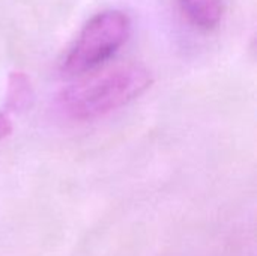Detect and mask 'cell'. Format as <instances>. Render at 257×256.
<instances>
[{
	"mask_svg": "<svg viewBox=\"0 0 257 256\" xmlns=\"http://www.w3.org/2000/svg\"><path fill=\"white\" fill-rule=\"evenodd\" d=\"M151 84L152 75L145 66L122 65L63 89L59 104L69 118L90 121L128 104Z\"/></svg>",
	"mask_w": 257,
	"mask_h": 256,
	"instance_id": "6da1fadb",
	"label": "cell"
},
{
	"mask_svg": "<svg viewBox=\"0 0 257 256\" xmlns=\"http://www.w3.org/2000/svg\"><path fill=\"white\" fill-rule=\"evenodd\" d=\"M131 23L120 11L96 14L83 27L75 45L68 53L63 71L68 75L83 74L111 57L126 41Z\"/></svg>",
	"mask_w": 257,
	"mask_h": 256,
	"instance_id": "7a4b0ae2",
	"label": "cell"
},
{
	"mask_svg": "<svg viewBox=\"0 0 257 256\" xmlns=\"http://www.w3.org/2000/svg\"><path fill=\"white\" fill-rule=\"evenodd\" d=\"M179 5L191 23L205 30L217 27L223 15L221 0H179Z\"/></svg>",
	"mask_w": 257,
	"mask_h": 256,
	"instance_id": "3957f363",
	"label": "cell"
},
{
	"mask_svg": "<svg viewBox=\"0 0 257 256\" xmlns=\"http://www.w3.org/2000/svg\"><path fill=\"white\" fill-rule=\"evenodd\" d=\"M33 91L30 80L24 72H12L8 80L6 107L11 112H21L32 106Z\"/></svg>",
	"mask_w": 257,
	"mask_h": 256,
	"instance_id": "277c9868",
	"label": "cell"
},
{
	"mask_svg": "<svg viewBox=\"0 0 257 256\" xmlns=\"http://www.w3.org/2000/svg\"><path fill=\"white\" fill-rule=\"evenodd\" d=\"M12 121L6 112H0V140L11 136L12 133Z\"/></svg>",
	"mask_w": 257,
	"mask_h": 256,
	"instance_id": "5b68a950",
	"label": "cell"
}]
</instances>
